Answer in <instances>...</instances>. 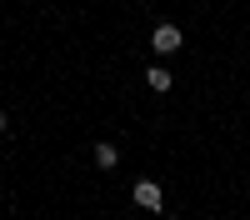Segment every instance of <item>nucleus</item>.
Wrapping results in <instances>:
<instances>
[{
  "instance_id": "nucleus-1",
  "label": "nucleus",
  "mask_w": 250,
  "mask_h": 220,
  "mask_svg": "<svg viewBox=\"0 0 250 220\" xmlns=\"http://www.w3.org/2000/svg\"><path fill=\"white\" fill-rule=\"evenodd\" d=\"M130 195H135V205H140V210H160V205H165V190L155 185V180H135V190H130Z\"/></svg>"
},
{
  "instance_id": "nucleus-2",
  "label": "nucleus",
  "mask_w": 250,
  "mask_h": 220,
  "mask_svg": "<svg viewBox=\"0 0 250 220\" xmlns=\"http://www.w3.org/2000/svg\"><path fill=\"white\" fill-rule=\"evenodd\" d=\"M150 45H155V55H175L180 50V25H155Z\"/></svg>"
},
{
  "instance_id": "nucleus-3",
  "label": "nucleus",
  "mask_w": 250,
  "mask_h": 220,
  "mask_svg": "<svg viewBox=\"0 0 250 220\" xmlns=\"http://www.w3.org/2000/svg\"><path fill=\"white\" fill-rule=\"evenodd\" d=\"M95 165H100V170H115V165H120V150L110 145V140H100V145H95Z\"/></svg>"
},
{
  "instance_id": "nucleus-4",
  "label": "nucleus",
  "mask_w": 250,
  "mask_h": 220,
  "mask_svg": "<svg viewBox=\"0 0 250 220\" xmlns=\"http://www.w3.org/2000/svg\"><path fill=\"white\" fill-rule=\"evenodd\" d=\"M145 85H150V90H170L175 80H170V70H165V65H150V70H145Z\"/></svg>"
},
{
  "instance_id": "nucleus-5",
  "label": "nucleus",
  "mask_w": 250,
  "mask_h": 220,
  "mask_svg": "<svg viewBox=\"0 0 250 220\" xmlns=\"http://www.w3.org/2000/svg\"><path fill=\"white\" fill-rule=\"evenodd\" d=\"M5 125H10V120H5V110H0V135H5Z\"/></svg>"
}]
</instances>
